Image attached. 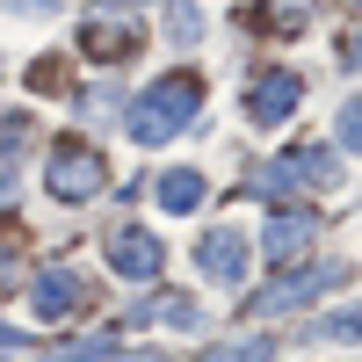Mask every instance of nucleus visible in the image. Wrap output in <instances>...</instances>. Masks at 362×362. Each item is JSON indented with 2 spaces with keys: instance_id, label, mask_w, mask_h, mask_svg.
<instances>
[{
  "instance_id": "9",
  "label": "nucleus",
  "mask_w": 362,
  "mask_h": 362,
  "mask_svg": "<svg viewBox=\"0 0 362 362\" xmlns=\"http://www.w3.org/2000/svg\"><path fill=\"white\" fill-rule=\"evenodd\" d=\"M326 283H334V268H305V276H283V283H268V297H261V312H290V305H305V297L312 290H326Z\"/></svg>"
},
{
  "instance_id": "1",
  "label": "nucleus",
  "mask_w": 362,
  "mask_h": 362,
  "mask_svg": "<svg viewBox=\"0 0 362 362\" xmlns=\"http://www.w3.org/2000/svg\"><path fill=\"white\" fill-rule=\"evenodd\" d=\"M196 109H203V80H196V73H167L160 87H145V95H138L131 138H138V145H160V138H174V131H189Z\"/></svg>"
},
{
  "instance_id": "6",
  "label": "nucleus",
  "mask_w": 362,
  "mask_h": 362,
  "mask_svg": "<svg viewBox=\"0 0 362 362\" xmlns=\"http://www.w3.org/2000/svg\"><path fill=\"white\" fill-rule=\"evenodd\" d=\"M160 261H167V247L153 232H138V225L109 239V268H116V276H160Z\"/></svg>"
},
{
  "instance_id": "3",
  "label": "nucleus",
  "mask_w": 362,
  "mask_h": 362,
  "mask_svg": "<svg viewBox=\"0 0 362 362\" xmlns=\"http://www.w3.org/2000/svg\"><path fill=\"white\" fill-rule=\"evenodd\" d=\"M138 37H145V22H138L131 8H116V0H109V8L87 22V29H80L87 58H102V66H109V58H124V51H138Z\"/></svg>"
},
{
  "instance_id": "5",
  "label": "nucleus",
  "mask_w": 362,
  "mask_h": 362,
  "mask_svg": "<svg viewBox=\"0 0 362 362\" xmlns=\"http://www.w3.org/2000/svg\"><path fill=\"white\" fill-rule=\"evenodd\" d=\"M312 239H319V218H312V210H276L268 232H261V247H268V261H297Z\"/></svg>"
},
{
  "instance_id": "2",
  "label": "nucleus",
  "mask_w": 362,
  "mask_h": 362,
  "mask_svg": "<svg viewBox=\"0 0 362 362\" xmlns=\"http://www.w3.org/2000/svg\"><path fill=\"white\" fill-rule=\"evenodd\" d=\"M44 181H51V196L80 203V196H95L102 181H109V167H102V153H95V145H58V153H51V167H44Z\"/></svg>"
},
{
  "instance_id": "11",
  "label": "nucleus",
  "mask_w": 362,
  "mask_h": 362,
  "mask_svg": "<svg viewBox=\"0 0 362 362\" xmlns=\"http://www.w3.org/2000/svg\"><path fill=\"white\" fill-rule=\"evenodd\" d=\"M167 29H174V44H196L203 37V15L189 8V0H167Z\"/></svg>"
},
{
  "instance_id": "8",
  "label": "nucleus",
  "mask_w": 362,
  "mask_h": 362,
  "mask_svg": "<svg viewBox=\"0 0 362 362\" xmlns=\"http://www.w3.org/2000/svg\"><path fill=\"white\" fill-rule=\"evenodd\" d=\"M297 95H305V87H297L290 73H268V80H254V95H247V116H254V124H283V116L297 109Z\"/></svg>"
},
{
  "instance_id": "10",
  "label": "nucleus",
  "mask_w": 362,
  "mask_h": 362,
  "mask_svg": "<svg viewBox=\"0 0 362 362\" xmlns=\"http://www.w3.org/2000/svg\"><path fill=\"white\" fill-rule=\"evenodd\" d=\"M153 196H160V210H196V203H203V174H196V167H167V174L153 181Z\"/></svg>"
},
{
  "instance_id": "4",
  "label": "nucleus",
  "mask_w": 362,
  "mask_h": 362,
  "mask_svg": "<svg viewBox=\"0 0 362 362\" xmlns=\"http://www.w3.org/2000/svg\"><path fill=\"white\" fill-rule=\"evenodd\" d=\"M196 268H203L210 283L239 290V276H247V247H239V232H232V225H218V232H210L203 247H196Z\"/></svg>"
},
{
  "instance_id": "7",
  "label": "nucleus",
  "mask_w": 362,
  "mask_h": 362,
  "mask_svg": "<svg viewBox=\"0 0 362 362\" xmlns=\"http://www.w3.org/2000/svg\"><path fill=\"white\" fill-rule=\"evenodd\" d=\"M29 305H37V319H44V326H66V319L80 312V276H66V268L37 276V297H29Z\"/></svg>"
},
{
  "instance_id": "12",
  "label": "nucleus",
  "mask_w": 362,
  "mask_h": 362,
  "mask_svg": "<svg viewBox=\"0 0 362 362\" xmlns=\"http://www.w3.org/2000/svg\"><path fill=\"white\" fill-rule=\"evenodd\" d=\"M218 362V355H210ZM225 362H268V341H239V348H225Z\"/></svg>"
},
{
  "instance_id": "13",
  "label": "nucleus",
  "mask_w": 362,
  "mask_h": 362,
  "mask_svg": "<svg viewBox=\"0 0 362 362\" xmlns=\"http://www.w3.org/2000/svg\"><path fill=\"white\" fill-rule=\"evenodd\" d=\"M15 15H51V0H8Z\"/></svg>"
}]
</instances>
